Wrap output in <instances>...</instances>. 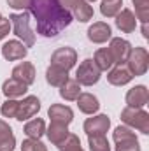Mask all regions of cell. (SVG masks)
<instances>
[{
	"mask_svg": "<svg viewBox=\"0 0 149 151\" xmlns=\"http://www.w3.org/2000/svg\"><path fill=\"white\" fill-rule=\"evenodd\" d=\"M18 106H19L18 100H14V99H7V100L2 104V116H4V118H16Z\"/></svg>",
	"mask_w": 149,
	"mask_h": 151,
	"instance_id": "cell-31",
	"label": "cell"
},
{
	"mask_svg": "<svg viewBox=\"0 0 149 151\" xmlns=\"http://www.w3.org/2000/svg\"><path fill=\"white\" fill-rule=\"evenodd\" d=\"M16 148V137L12 134V128L9 123L0 119V151H14Z\"/></svg>",
	"mask_w": 149,
	"mask_h": 151,
	"instance_id": "cell-19",
	"label": "cell"
},
{
	"mask_svg": "<svg viewBox=\"0 0 149 151\" xmlns=\"http://www.w3.org/2000/svg\"><path fill=\"white\" fill-rule=\"evenodd\" d=\"M12 77L18 79V81H21V83H25L27 86L34 84V81H35V67H34V63L23 62V63L16 65L12 69Z\"/></svg>",
	"mask_w": 149,
	"mask_h": 151,
	"instance_id": "cell-17",
	"label": "cell"
},
{
	"mask_svg": "<svg viewBox=\"0 0 149 151\" xmlns=\"http://www.w3.org/2000/svg\"><path fill=\"white\" fill-rule=\"evenodd\" d=\"M21 151H47V148L39 139H27L21 144Z\"/></svg>",
	"mask_w": 149,
	"mask_h": 151,
	"instance_id": "cell-32",
	"label": "cell"
},
{
	"mask_svg": "<svg viewBox=\"0 0 149 151\" xmlns=\"http://www.w3.org/2000/svg\"><path fill=\"white\" fill-rule=\"evenodd\" d=\"M58 2H60V4H62V7H65L67 11H72V7H74L79 0H58Z\"/></svg>",
	"mask_w": 149,
	"mask_h": 151,
	"instance_id": "cell-35",
	"label": "cell"
},
{
	"mask_svg": "<svg viewBox=\"0 0 149 151\" xmlns=\"http://www.w3.org/2000/svg\"><path fill=\"white\" fill-rule=\"evenodd\" d=\"M142 35H144V39H149V30H148V23H142Z\"/></svg>",
	"mask_w": 149,
	"mask_h": 151,
	"instance_id": "cell-36",
	"label": "cell"
},
{
	"mask_svg": "<svg viewBox=\"0 0 149 151\" xmlns=\"http://www.w3.org/2000/svg\"><path fill=\"white\" fill-rule=\"evenodd\" d=\"M109 127H111V119L107 114H98L84 121V132L88 135H105L109 132Z\"/></svg>",
	"mask_w": 149,
	"mask_h": 151,
	"instance_id": "cell-8",
	"label": "cell"
},
{
	"mask_svg": "<svg viewBox=\"0 0 149 151\" xmlns=\"http://www.w3.org/2000/svg\"><path fill=\"white\" fill-rule=\"evenodd\" d=\"M2 91H4V95H5L7 99H16V97H23V95L28 91V86H27L25 83H21V81L11 77V79H7V81L2 84Z\"/></svg>",
	"mask_w": 149,
	"mask_h": 151,
	"instance_id": "cell-18",
	"label": "cell"
},
{
	"mask_svg": "<svg viewBox=\"0 0 149 151\" xmlns=\"http://www.w3.org/2000/svg\"><path fill=\"white\" fill-rule=\"evenodd\" d=\"M46 134H47V139H49L54 146H58V144L69 135V128H67V125L51 121V125H49V128L46 130Z\"/></svg>",
	"mask_w": 149,
	"mask_h": 151,
	"instance_id": "cell-22",
	"label": "cell"
},
{
	"mask_svg": "<svg viewBox=\"0 0 149 151\" xmlns=\"http://www.w3.org/2000/svg\"><path fill=\"white\" fill-rule=\"evenodd\" d=\"M77 106H79V111L84 114H95L100 109V104H98V99L91 93H81L77 99Z\"/></svg>",
	"mask_w": 149,
	"mask_h": 151,
	"instance_id": "cell-20",
	"label": "cell"
},
{
	"mask_svg": "<svg viewBox=\"0 0 149 151\" xmlns=\"http://www.w3.org/2000/svg\"><path fill=\"white\" fill-rule=\"evenodd\" d=\"M123 0H104L100 5V12L105 18H116V14L121 11Z\"/></svg>",
	"mask_w": 149,
	"mask_h": 151,
	"instance_id": "cell-28",
	"label": "cell"
},
{
	"mask_svg": "<svg viewBox=\"0 0 149 151\" xmlns=\"http://www.w3.org/2000/svg\"><path fill=\"white\" fill-rule=\"evenodd\" d=\"M102 70L95 65V62L91 58H86L84 62H81V65L75 70V81L82 86H93L100 81Z\"/></svg>",
	"mask_w": 149,
	"mask_h": 151,
	"instance_id": "cell-6",
	"label": "cell"
},
{
	"mask_svg": "<svg viewBox=\"0 0 149 151\" xmlns=\"http://www.w3.org/2000/svg\"><path fill=\"white\" fill-rule=\"evenodd\" d=\"M25 134H27L28 139H40L46 134V123H44V119H40V118L30 119L25 125Z\"/></svg>",
	"mask_w": 149,
	"mask_h": 151,
	"instance_id": "cell-25",
	"label": "cell"
},
{
	"mask_svg": "<svg viewBox=\"0 0 149 151\" xmlns=\"http://www.w3.org/2000/svg\"><path fill=\"white\" fill-rule=\"evenodd\" d=\"M67 79H69V70H63V69L54 67V65H49V67H47V70H46V81H47L51 86L60 88Z\"/></svg>",
	"mask_w": 149,
	"mask_h": 151,
	"instance_id": "cell-21",
	"label": "cell"
},
{
	"mask_svg": "<svg viewBox=\"0 0 149 151\" xmlns=\"http://www.w3.org/2000/svg\"><path fill=\"white\" fill-rule=\"evenodd\" d=\"M135 5V18L140 23H148L149 19V0H132Z\"/></svg>",
	"mask_w": 149,
	"mask_h": 151,
	"instance_id": "cell-30",
	"label": "cell"
},
{
	"mask_svg": "<svg viewBox=\"0 0 149 151\" xmlns=\"http://www.w3.org/2000/svg\"><path fill=\"white\" fill-rule=\"evenodd\" d=\"M90 151H111L109 139L105 135H88Z\"/></svg>",
	"mask_w": 149,
	"mask_h": 151,
	"instance_id": "cell-27",
	"label": "cell"
},
{
	"mask_svg": "<svg viewBox=\"0 0 149 151\" xmlns=\"http://www.w3.org/2000/svg\"><path fill=\"white\" fill-rule=\"evenodd\" d=\"M77 62V53L72 47H58L53 55H51V65L60 67L63 70H70Z\"/></svg>",
	"mask_w": 149,
	"mask_h": 151,
	"instance_id": "cell-7",
	"label": "cell"
},
{
	"mask_svg": "<svg viewBox=\"0 0 149 151\" xmlns=\"http://www.w3.org/2000/svg\"><path fill=\"white\" fill-rule=\"evenodd\" d=\"M148 102H149V91L144 84H137L132 90H128V93H126V104H128V107L140 109Z\"/></svg>",
	"mask_w": 149,
	"mask_h": 151,
	"instance_id": "cell-12",
	"label": "cell"
},
{
	"mask_svg": "<svg viewBox=\"0 0 149 151\" xmlns=\"http://www.w3.org/2000/svg\"><path fill=\"white\" fill-rule=\"evenodd\" d=\"M34 0H7V5L12 9H21V11H30Z\"/></svg>",
	"mask_w": 149,
	"mask_h": 151,
	"instance_id": "cell-33",
	"label": "cell"
},
{
	"mask_svg": "<svg viewBox=\"0 0 149 151\" xmlns=\"http://www.w3.org/2000/svg\"><path fill=\"white\" fill-rule=\"evenodd\" d=\"M116 27L123 32V34H132L137 28V18L130 9H121L116 14Z\"/></svg>",
	"mask_w": 149,
	"mask_h": 151,
	"instance_id": "cell-15",
	"label": "cell"
},
{
	"mask_svg": "<svg viewBox=\"0 0 149 151\" xmlns=\"http://www.w3.org/2000/svg\"><path fill=\"white\" fill-rule=\"evenodd\" d=\"M121 121L126 127L139 130L140 134H146V135L149 134V114L142 107L137 109V107H128L126 106L121 111Z\"/></svg>",
	"mask_w": 149,
	"mask_h": 151,
	"instance_id": "cell-3",
	"label": "cell"
},
{
	"mask_svg": "<svg viewBox=\"0 0 149 151\" xmlns=\"http://www.w3.org/2000/svg\"><path fill=\"white\" fill-rule=\"evenodd\" d=\"M28 49L23 42L19 40H7L2 46V56L9 62H16V60H23L27 56Z\"/></svg>",
	"mask_w": 149,
	"mask_h": 151,
	"instance_id": "cell-11",
	"label": "cell"
},
{
	"mask_svg": "<svg viewBox=\"0 0 149 151\" xmlns=\"http://www.w3.org/2000/svg\"><path fill=\"white\" fill-rule=\"evenodd\" d=\"M93 62H95V65H97L100 70H109L112 65H114V60H112V56H111L109 47H100V49H97V53H95V56H93Z\"/></svg>",
	"mask_w": 149,
	"mask_h": 151,
	"instance_id": "cell-26",
	"label": "cell"
},
{
	"mask_svg": "<svg viewBox=\"0 0 149 151\" xmlns=\"http://www.w3.org/2000/svg\"><path fill=\"white\" fill-rule=\"evenodd\" d=\"M111 37H112L111 27L107 23H104V21H97L88 28V39L91 42H95V44H104Z\"/></svg>",
	"mask_w": 149,
	"mask_h": 151,
	"instance_id": "cell-13",
	"label": "cell"
},
{
	"mask_svg": "<svg viewBox=\"0 0 149 151\" xmlns=\"http://www.w3.org/2000/svg\"><path fill=\"white\" fill-rule=\"evenodd\" d=\"M81 95V84L75 81V79H67L62 86H60V97L65 99V100H75L77 97Z\"/></svg>",
	"mask_w": 149,
	"mask_h": 151,
	"instance_id": "cell-24",
	"label": "cell"
},
{
	"mask_svg": "<svg viewBox=\"0 0 149 151\" xmlns=\"http://www.w3.org/2000/svg\"><path fill=\"white\" fill-rule=\"evenodd\" d=\"M58 150L60 151H84L82 148H81L79 137H77L75 134H70V132H69V135L58 144Z\"/></svg>",
	"mask_w": 149,
	"mask_h": 151,
	"instance_id": "cell-29",
	"label": "cell"
},
{
	"mask_svg": "<svg viewBox=\"0 0 149 151\" xmlns=\"http://www.w3.org/2000/svg\"><path fill=\"white\" fill-rule=\"evenodd\" d=\"M86 2H95V0H86Z\"/></svg>",
	"mask_w": 149,
	"mask_h": 151,
	"instance_id": "cell-37",
	"label": "cell"
},
{
	"mask_svg": "<svg viewBox=\"0 0 149 151\" xmlns=\"http://www.w3.org/2000/svg\"><path fill=\"white\" fill-rule=\"evenodd\" d=\"M126 67L132 72V76H144L149 67V53L146 47H132L128 58H126Z\"/></svg>",
	"mask_w": 149,
	"mask_h": 151,
	"instance_id": "cell-5",
	"label": "cell"
},
{
	"mask_svg": "<svg viewBox=\"0 0 149 151\" xmlns=\"http://www.w3.org/2000/svg\"><path fill=\"white\" fill-rule=\"evenodd\" d=\"M112 139L116 142V151H140L139 139L135 135V132L130 127H117L112 134Z\"/></svg>",
	"mask_w": 149,
	"mask_h": 151,
	"instance_id": "cell-4",
	"label": "cell"
},
{
	"mask_svg": "<svg viewBox=\"0 0 149 151\" xmlns=\"http://www.w3.org/2000/svg\"><path fill=\"white\" fill-rule=\"evenodd\" d=\"M70 14L74 16L77 21L88 23V21L93 18V7H91L86 0H79L74 7H72V12H70Z\"/></svg>",
	"mask_w": 149,
	"mask_h": 151,
	"instance_id": "cell-23",
	"label": "cell"
},
{
	"mask_svg": "<svg viewBox=\"0 0 149 151\" xmlns=\"http://www.w3.org/2000/svg\"><path fill=\"white\" fill-rule=\"evenodd\" d=\"M39 111H40V100H39L35 95H28V97H25V99L19 102L18 113H16V119L27 121V119L34 118Z\"/></svg>",
	"mask_w": 149,
	"mask_h": 151,
	"instance_id": "cell-10",
	"label": "cell"
},
{
	"mask_svg": "<svg viewBox=\"0 0 149 151\" xmlns=\"http://www.w3.org/2000/svg\"><path fill=\"white\" fill-rule=\"evenodd\" d=\"M30 12L37 19V32L44 37H56L72 23L70 11L58 0H34Z\"/></svg>",
	"mask_w": 149,
	"mask_h": 151,
	"instance_id": "cell-1",
	"label": "cell"
},
{
	"mask_svg": "<svg viewBox=\"0 0 149 151\" xmlns=\"http://www.w3.org/2000/svg\"><path fill=\"white\" fill-rule=\"evenodd\" d=\"M109 51H111V56H112V60H114V63L121 65V63L126 62V58H128V55L132 51V44L126 39L114 37V39H111Z\"/></svg>",
	"mask_w": 149,
	"mask_h": 151,
	"instance_id": "cell-9",
	"label": "cell"
},
{
	"mask_svg": "<svg viewBox=\"0 0 149 151\" xmlns=\"http://www.w3.org/2000/svg\"><path fill=\"white\" fill-rule=\"evenodd\" d=\"M47 116L51 118V121L54 123H62V125H67L74 119V111L69 107V106H63V104H53L47 111Z\"/></svg>",
	"mask_w": 149,
	"mask_h": 151,
	"instance_id": "cell-14",
	"label": "cell"
},
{
	"mask_svg": "<svg viewBox=\"0 0 149 151\" xmlns=\"http://www.w3.org/2000/svg\"><path fill=\"white\" fill-rule=\"evenodd\" d=\"M9 32H11V21H9V18H2L0 19V40L7 37Z\"/></svg>",
	"mask_w": 149,
	"mask_h": 151,
	"instance_id": "cell-34",
	"label": "cell"
},
{
	"mask_svg": "<svg viewBox=\"0 0 149 151\" xmlns=\"http://www.w3.org/2000/svg\"><path fill=\"white\" fill-rule=\"evenodd\" d=\"M9 21H11V27H12L16 37L21 39L27 47H32L35 44V34L30 27V12L28 11H25L21 14H11Z\"/></svg>",
	"mask_w": 149,
	"mask_h": 151,
	"instance_id": "cell-2",
	"label": "cell"
},
{
	"mask_svg": "<svg viewBox=\"0 0 149 151\" xmlns=\"http://www.w3.org/2000/svg\"><path fill=\"white\" fill-rule=\"evenodd\" d=\"M0 19H2V14H0Z\"/></svg>",
	"mask_w": 149,
	"mask_h": 151,
	"instance_id": "cell-38",
	"label": "cell"
},
{
	"mask_svg": "<svg viewBox=\"0 0 149 151\" xmlns=\"http://www.w3.org/2000/svg\"><path fill=\"white\" fill-rule=\"evenodd\" d=\"M132 79H133V76H132V72L128 70V67H126L125 63L116 65L114 69L109 70V74H107V81H109L111 84H114V86H125V84H128Z\"/></svg>",
	"mask_w": 149,
	"mask_h": 151,
	"instance_id": "cell-16",
	"label": "cell"
}]
</instances>
